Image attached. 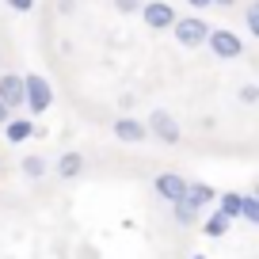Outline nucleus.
I'll use <instances>...</instances> for the list:
<instances>
[{
  "label": "nucleus",
  "instance_id": "25",
  "mask_svg": "<svg viewBox=\"0 0 259 259\" xmlns=\"http://www.w3.org/2000/svg\"><path fill=\"white\" fill-rule=\"evenodd\" d=\"M191 259H206V255H191Z\"/></svg>",
  "mask_w": 259,
  "mask_h": 259
},
{
  "label": "nucleus",
  "instance_id": "24",
  "mask_svg": "<svg viewBox=\"0 0 259 259\" xmlns=\"http://www.w3.org/2000/svg\"><path fill=\"white\" fill-rule=\"evenodd\" d=\"M251 194H255V198H259V179H255V183H251Z\"/></svg>",
  "mask_w": 259,
  "mask_h": 259
},
{
  "label": "nucleus",
  "instance_id": "14",
  "mask_svg": "<svg viewBox=\"0 0 259 259\" xmlns=\"http://www.w3.org/2000/svg\"><path fill=\"white\" fill-rule=\"evenodd\" d=\"M19 168H23L27 179H42V176L50 171V164H46V156H23V164H19Z\"/></svg>",
  "mask_w": 259,
  "mask_h": 259
},
{
  "label": "nucleus",
  "instance_id": "10",
  "mask_svg": "<svg viewBox=\"0 0 259 259\" xmlns=\"http://www.w3.org/2000/svg\"><path fill=\"white\" fill-rule=\"evenodd\" d=\"M4 138H8L12 145H19V141H31V138H34V122H31V118H12L8 126H4Z\"/></svg>",
  "mask_w": 259,
  "mask_h": 259
},
{
  "label": "nucleus",
  "instance_id": "16",
  "mask_svg": "<svg viewBox=\"0 0 259 259\" xmlns=\"http://www.w3.org/2000/svg\"><path fill=\"white\" fill-rule=\"evenodd\" d=\"M171 210H176V221H179V225H194V221H198V213H202V210H194L191 202H176Z\"/></svg>",
  "mask_w": 259,
  "mask_h": 259
},
{
  "label": "nucleus",
  "instance_id": "1",
  "mask_svg": "<svg viewBox=\"0 0 259 259\" xmlns=\"http://www.w3.org/2000/svg\"><path fill=\"white\" fill-rule=\"evenodd\" d=\"M171 31H176V42H179L183 50H198V46H206V42H210V27H206L202 16H179Z\"/></svg>",
  "mask_w": 259,
  "mask_h": 259
},
{
  "label": "nucleus",
  "instance_id": "13",
  "mask_svg": "<svg viewBox=\"0 0 259 259\" xmlns=\"http://www.w3.org/2000/svg\"><path fill=\"white\" fill-rule=\"evenodd\" d=\"M229 225H233V218H229V213H221V210H213L210 218H206L202 233H206V236H213V240H218V236H225V233H229Z\"/></svg>",
  "mask_w": 259,
  "mask_h": 259
},
{
  "label": "nucleus",
  "instance_id": "17",
  "mask_svg": "<svg viewBox=\"0 0 259 259\" xmlns=\"http://www.w3.org/2000/svg\"><path fill=\"white\" fill-rule=\"evenodd\" d=\"M244 23H248V34L259 38V0H251L248 8H244Z\"/></svg>",
  "mask_w": 259,
  "mask_h": 259
},
{
  "label": "nucleus",
  "instance_id": "21",
  "mask_svg": "<svg viewBox=\"0 0 259 259\" xmlns=\"http://www.w3.org/2000/svg\"><path fill=\"white\" fill-rule=\"evenodd\" d=\"M12 118H16V114H12V107L8 103H4V99H0V126H8V122Z\"/></svg>",
  "mask_w": 259,
  "mask_h": 259
},
{
  "label": "nucleus",
  "instance_id": "5",
  "mask_svg": "<svg viewBox=\"0 0 259 259\" xmlns=\"http://www.w3.org/2000/svg\"><path fill=\"white\" fill-rule=\"evenodd\" d=\"M206 46L213 50V57H221V61H236V57L244 54V42H240V34L236 31H210V42Z\"/></svg>",
  "mask_w": 259,
  "mask_h": 259
},
{
  "label": "nucleus",
  "instance_id": "20",
  "mask_svg": "<svg viewBox=\"0 0 259 259\" xmlns=\"http://www.w3.org/2000/svg\"><path fill=\"white\" fill-rule=\"evenodd\" d=\"M4 4H8L12 12H19V16H27V12L34 8V0H4Z\"/></svg>",
  "mask_w": 259,
  "mask_h": 259
},
{
  "label": "nucleus",
  "instance_id": "7",
  "mask_svg": "<svg viewBox=\"0 0 259 259\" xmlns=\"http://www.w3.org/2000/svg\"><path fill=\"white\" fill-rule=\"evenodd\" d=\"M0 99H4L12 111H19V107L27 111V76L4 73V76H0Z\"/></svg>",
  "mask_w": 259,
  "mask_h": 259
},
{
  "label": "nucleus",
  "instance_id": "15",
  "mask_svg": "<svg viewBox=\"0 0 259 259\" xmlns=\"http://www.w3.org/2000/svg\"><path fill=\"white\" fill-rule=\"evenodd\" d=\"M240 221H248V225H255V229H259V198H255V194H244Z\"/></svg>",
  "mask_w": 259,
  "mask_h": 259
},
{
  "label": "nucleus",
  "instance_id": "18",
  "mask_svg": "<svg viewBox=\"0 0 259 259\" xmlns=\"http://www.w3.org/2000/svg\"><path fill=\"white\" fill-rule=\"evenodd\" d=\"M114 8H118L122 16H134V12H141L145 4H141V0H114Z\"/></svg>",
  "mask_w": 259,
  "mask_h": 259
},
{
  "label": "nucleus",
  "instance_id": "22",
  "mask_svg": "<svg viewBox=\"0 0 259 259\" xmlns=\"http://www.w3.org/2000/svg\"><path fill=\"white\" fill-rule=\"evenodd\" d=\"M187 4H191V8H194V12H198V8H210L213 0H187Z\"/></svg>",
  "mask_w": 259,
  "mask_h": 259
},
{
  "label": "nucleus",
  "instance_id": "8",
  "mask_svg": "<svg viewBox=\"0 0 259 259\" xmlns=\"http://www.w3.org/2000/svg\"><path fill=\"white\" fill-rule=\"evenodd\" d=\"M114 138L118 141H126V145H138V141H145L149 138V122H141V118H114Z\"/></svg>",
  "mask_w": 259,
  "mask_h": 259
},
{
  "label": "nucleus",
  "instance_id": "19",
  "mask_svg": "<svg viewBox=\"0 0 259 259\" xmlns=\"http://www.w3.org/2000/svg\"><path fill=\"white\" fill-rule=\"evenodd\" d=\"M240 103H259V88L255 84H244L240 88Z\"/></svg>",
  "mask_w": 259,
  "mask_h": 259
},
{
  "label": "nucleus",
  "instance_id": "3",
  "mask_svg": "<svg viewBox=\"0 0 259 259\" xmlns=\"http://www.w3.org/2000/svg\"><path fill=\"white\" fill-rule=\"evenodd\" d=\"M149 138L164 141V145H179V138H183V130H179L176 114H168L164 107H156V111L149 114Z\"/></svg>",
  "mask_w": 259,
  "mask_h": 259
},
{
  "label": "nucleus",
  "instance_id": "2",
  "mask_svg": "<svg viewBox=\"0 0 259 259\" xmlns=\"http://www.w3.org/2000/svg\"><path fill=\"white\" fill-rule=\"evenodd\" d=\"M23 76H27V111L46 114L50 107H54V88H50V80L38 76V73H23Z\"/></svg>",
  "mask_w": 259,
  "mask_h": 259
},
{
  "label": "nucleus",
  "instance_id": "23",
  "mask_svg": "<svg viewBox=\"0 0 259 259\" xmlns=\"http://www.w3.org/2000/svg\"><path fill=\"white\" fill-rule=\"evenodd\" d=\"M213 4H218V8H233L236 0H213Z\"/></svg>",
  "mask_w": 259,
  "mask_h": 259
},
{
  "label": "nucleus",
  "instance_id": "11",
  "mask_svg": "<svg viewBox=\"0 0 259 259\" xmlns=\"http://www.w3.org/2000/svg\"><path fill=\"white\" fill-rule=\"evenodd\" d=\"M84 168V156L80 153H61V160H57V176L61 179H76Z\"/></svg>",
  "mask_w": 259,
  "mask_h": 259
},
{
  "label": "nucleus",
  "instance_id": "6",
  "mask_svg": "<svg viewBox=\"0 0 259 259\" xmlns=\"http://www.w3.org/2000/svg\"><path fill=\"white\" fill-rule=\"evenodd\" d=\"M141 19H145L149 31H168V27H176V8L171 4H164V0H149L145 8H141Z\"/></svg>",
  "mask_w": 259,
  "mask_h": 259
},
{
  "label": "nucleus",
  "instance_id": "9",
  "mask_svg": "<svg viewBox=\"0 0 259 259\" xmlns=\"http://www.w3.org/2000/svg\"><path fill=\"white\" fill-rule=\"evenodd\" d=\"M187 202H191L194 210H206V206L218 202V191H213L210 183H202V179H198V183H191V191H187Z\"/></svg>",
  "mask_w": 259,
  "mask_h": 259
},
{
  "label": "nucleus",
  "instance_id": "12",
  "mask_svg": "<svg viewBox=\"0 0 259 259\" xmlns=\"http://www.w3.org/2000/svg\"><path fill=\"white\" fill-rule=\"evenodd\" d=\"M218 210L221 213H229V218H240V210H244V194L240 191H225V194H218Z\"/></svg>",
  "mask_w": 259,
  "mask_h": 259
},
{
  "label": "nucleus",
  "instance_id": "4",
  "mask_svg": "<svg viewBox=\"0 0 259 259\" xmlns=\"http://www.w3.org/2000/svg\"><path fill=\"white\" fill-rule=\"evenodd\" d=\"M153 191L160 194L168 206H176V202H187V191H191V183H187L183 176H176V171H160V176L153 179Z\"/></svg>",
  "mask_w": 259,
  "mask_h": 259
}]
</instances>
